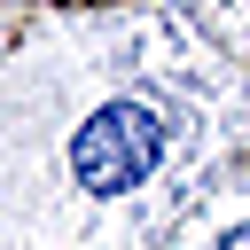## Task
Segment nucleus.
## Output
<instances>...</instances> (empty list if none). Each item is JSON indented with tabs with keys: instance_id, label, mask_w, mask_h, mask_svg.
Returning <instances> with one entry per match:
<instances>
[{
	"instance_id": "2",
	"label": "nucleus",
	"mask_w": 250,
	"mask_h": 250,
	"mask_svg": "<svg viewBox=\"0 0 250 250\" xmlns=\"http://www.w3.org/2000/svg\"><path fill=\"white\" fill-rule=\"evenodd\" d=\"M219 250H250V234H227V242H219Z\"/></svg>"
},
{
	"instance_id": "1",
	"label": "nucleus",
	"mask_w": 250,
	"mask_h": 250,
	"mask_svg": "<svg viewBox=\"0 0 250 250\" xmlns=\"http://www.w3.org/2000/svg\"><path fill=\"white\" fill-rule=\"evenodd\" d=\"M164 117L148 109V102H102L78 133H70V180L86 188V195H133V188H148L156 180V164H164Z\"/></svg>"
}]
</instances>
